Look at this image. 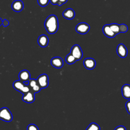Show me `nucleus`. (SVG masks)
I'll use <instances>...</instances> for the list:
<instances>
[{
	"instance_id": "f257e3e1",
	"label": "nucleus",
	"mask_w": 130,
	"mask_h": 130,
	"mask_svg": "<svg viewBox=\"0 0 130 130\" xmlns=\"http://www.w3.org/2000/svg\"><path fill=\"white\" fill-rule=\"evenodd\" d=\"M44 26L48 34L56 33L58 28V21L56 16L55 15H49L45 21Z\"/></svg>"
},
{
	"instance_id": "f03ea898",
	"label": "nucleus",
	"mask_w": 130,
	"mask_h": 130,
	"mask_svg": "<svg viewBox=\"0 0 130 130\" xmlns=\"http://www.w3.org/2000/svg\"><path fill=\"white\" fill-rule=\"evenodd\" d=\"M13 86L15 90L22 93L23 94L30 90L28 85L24 83L23 82L20 80L15 81L13 83Z\"/></svg>"
},
{
	"instance_id": "7ed1b4c3",
	"label": "nucleus",
	"mask_w": 130,
	"mask_h": 130,
	"mask_svg": "<svg viewBox=\"0 0 130 130\" xmlns=\"http://www.w3.org/2000/svg\"><path fill=\"white\" fill-rule=\"evenodd\" d=\"M0 119L6 122H10L12 120V114L8 108L3 107L0 109Z\"/></svg>"
},
{
	"instance_id": "20e7f679",
	"label": "nucleus",
	"mask_w": 130,
	"mask_h": 130,
	"mask_svg": "<svg viewBox=\"0 0 130 130\" xmlns=\"http://www.w3.org/2000/svg\"><path fill=\"white\" fill-rule=\"evenodd\" d=\"M70 53L77 60H80L83 56V52L80 46L78 45H74L71 49Z\"/></svg>"
},
{
	"instance_id": "39448f33",
	"label": "nucleus",
	"mask_w": 130,
	"mask_h": 130,
	"mask_svg": "<svg viewBox=\"0 0 130 130\" xmlns=\"http://www.w3.org/2000/svg\"><path fill=\"white\" fill-rule=\"evenodd\" d=\"M37 83L41 88H45L47 87L49 84L48 76L46 74L40 75L37 79Z\"/></svg>"
},
{
	"instance_id": "423d86ee",
	"label": "nucleus",
	"mask_w": 130,
	"mask_h": 130,
	"mask_svg": "<svg viewBox=\"0 0 130 130\" xmlns=\"http://www.w3.org/2000/svg\"><path fill=\"white\" fill-rule=\"evenodd\" d=\"M89 29L90 26L85 22H81L78 24L76 27V31L82 35L87 33L89 30Z\"/></svg>"
},
{
	"instance_id": "0eeeda50",
	"label": "nucleus",
	"mask_w": 130,
	"mask_h": 130,
	"mask_svg": "<svg viewBox=\"0 0 130 130\" xmlns=\"http://www.w3.org/2000/svg\"><path fill=\"white\" fill-rule=\"evenodd\" d=\"M22 100L23 102L27 103H31L34 102L35 100V93H34L32 91L29 90V91L23 94Z\"/></svg>"
},
{
	"instance_id": "6e6552de",
	"label": "nucleus",
	"mask_w": 130,
	"mask_h": 130,
	"mask_svg": "<svg viewBox=\"0 0 130 130\" xmlns=\"http://www.w3.org/2000/svg\"><path fill=\"white\" fill-rule=\"evenodd\" d=\"M11 8L14 11L19 12L21 11L24 8L23 3L21 0H15L12 3Z\"/></svg>"
},
{
	"instance_id": "1a4fd4ad",
	"label": "nucleus",
	"mask_w": 130,
	"mask_h": 130,
	"mask_svg": "<svg viewBox=\"0 0 130 130\" xmlns=\"http://www.w3.org/2000/svg\"><path fill=\"white\" fill-rule=\"evenodd\" d=\"M117 53L119 56L121 58H125L127 54V50L126 47L123 44H119L117 47Z\"/></svg>"
},
{
	"instance_id": "9d476101",
	"label": "nucleus",
	"mask_w": 130,
	"mask_h": 130,
	"mask_svg": "<svg viewBox=\"0 0 130 130\" xmlns=\"http://www.w3.org/2000/svg\"><path fill=\"white\" fill-rule=\"evenodd\" d=\"M85 68L88 70L93 69L96 66V61L92 58H86L83 61Z\"/></svg>"
},
{
	"instance_id": "9b49d317",
	"label": "nucleus",
	"mask_w": 130,
	"mask_h": 130,
	"mask_svg": "<svg viewBox=\"0 0 130 130\" xmlns=\"http://www.w3.org/2000/svg\"><path fill=\"white\" fill-rule=\"evenodd\" d=\"M51 64L53 67L57 69H60L63 66V61L60 57H54L51 59Z\"/></svg>"
},
{
	"instance_id": "f8f14e48",
	"label": "nucleus",
	"mask_w": 130,
	"mask_h": 130,
	"mask_svg": "<svg viewBox=\"0 0 130 130\" xmlns=\"http://www.w3.org/2000/svg\"><path fill=\"white\" fill-rule=\"evenodd\" d=\"M18 76L19 80L23 82H28L30 79V73L29 71L26 70H23L20 71Z\"/></svg>"
},
{
	"instance_id": "ddd939ff",
	"label": "nucleus",
	"mask_w": 130,
	"mask_h": 130,
	"mask_svg": "<svg viewBox=\"0 0 130 130\" xmlns=\"http://www.w3.org/2000/svg\"><path fill=\"white\" fill-rule=\"evenodd\" d=\"M49 42V39L48 37L45 35H40L38 39V43L40 46L42 47H46Z\"/></svg>"
},
{
	"instance_id": "4468645a",
	"label": "nucleus",
	"mask_w": 130,
	"mask_h": 130,
	"mask_svg": "<svg viewBox=\"0 0 130 130\" xmlns=\"http://www.w3.org/2000/svg\"><path fill=\"white\" fill-rule=\"evenodd\" d=\"M62 15L66 19L71 20L74 18L75 16V12L73 9L71 8H68L63 12Z\"/></svg>"
},
{
	"instance_id": "2eb2a0df",
	"label": "nucleus",
	"mask_w": 130,
	"mask_h": 130,
	"mask_svg": "<svg viewBox=\"0 0 130 130\" xmlns=\"http://www.w3.org/2000/svg\"><path fill=\"white\" fill-rule=\"evenodd\" d=\"M102 30L104 34L107 37L112 38H114L116 36V35L112 31V30L110 28L109 24L105 25L103 27Z\"/></svg>"
},
{
	"instance_id": "dca6fc26",
	"label": "nucleus",
	"mask_w": 130,
	"mask_h": 130,
	"mask_svg": "<svg viewBox=\"0 0 130 130\" xmlns=\"http://www.w3.org/2000/svg\"><path fill=\"white\" fill-rule=\"evenodd\" d=\"M122 95L126 99H130V85L126 84L122 86L121 88Z\"/></svg>"
},
{
	"instance_id": "f3484780",
	"label": "nucleus",
	"mask_w": 130,
	"mask_h": 130,
	"mask_svg": "<svg viewBox=\"0 0 130 130\" xmlns=\"http://www.w3.org/2000/svg\"><path fill=\"white\" fill-rule=\"evenodd\" d=\"M110 27L112 30V31L116 35L119 33L120 32V29H119V24L117 23H112L109 24Z\"/></svg>"
},
{
	"instance_id": "a211bd4d",
	"label": "nucleus",
	"mask_w": 130,
	"mask_h": 130,
	"mask_svg": "<svg viewBox=\"0 0 130 130\" xmlns=\"http://www.w3.org/2000/svg\"><path fill=\"white\" fill-rule=\"evenodd\" d=\"M65 59L66 62L69 64H73L77 61L76 59L71 53L69 54L66 56Z\"/></svg>"
},
{
	"instance_id": "6ab92c4d",
	"label": "nucleus",
	"mask_w": 130,
	"mask_h": 130,
	"mask_svg": "<svg viewBox=\"0 0 130 130\" xmlns=\"http://www.w3.org/2000/svg\"><path fill=\"white\" fill-rule=\"evenodd\" d=\"M86 130H100V126L96 123H91L86 128Z\"/></svg>"
},
{
	"instance_id": "aec40b11",
	"label": "nucleus",
	"mask_w": 130,
	"mask_h": 130,
	"mask_svg": "<svg viewBox=\"0 0 130 130\" xmlns=\"http://www.w3.org/2000/svg\"><path fill=\"white\" fill-rule=\"evenodd\" d=\"M119 29H120V32L124 33L127 31L128 27L125 24H119Z\"/></svg>"
},
{
	"instance_id": "412c9836",
	"label": "nucleus",
	"mask_w": 130,
	"mask_h": 130,
	"mask_svg": "<svg viewBox=\"0 0 130 130\" xmlns=\"http://www.w3.org/2000/svg\"><path fill=\"white\" fill-rule=\"evenodd\" d=\"M28 85L30 89L38 84L37 79H30V80L28 81Z\"/></svg>"
},
{
	"instance_id": "4be33fe9",
	"label": "nucleus",
	"mask_w": 130,
	"mask_h": 130,
	"mask_svg": "<svg viewBox=\"0 0 130 130\" xmlns=\"http://www.w3.org/2000/svg\"><path fill=\"white\" fill-rule=\"evenodd\" d=\"M42 88H41V87L39 86V85L38 84H37V85H36L35 86H34V87H32L30 89V90L32 91L34 93H38L39 92L41 89Z\"/></svg>"
},
{
	"instance_id": "5701e85b",
	"label": "nucleus",
	"mask_w": 130,
	"mask_h": 130,
	"mask_svg": "<svg viewBox=\"0 0 130 130\" xmlns=\"http://www.w3.org/2000/svg\"><path fill=\"white\" fill-rule=\"evenodd\" d=\"M37 1L38 4L41 7L46 6L50 2L49 0H37Z\"/></svg>"
},
{
	"instance_id": "b1692460",
	"label": "nucleus",
	"mask_w": 130,
	"mask_h": 130,
	"mask_svg": "<svg viewBox=\"0 0 130 130\" xmlns=\"http://www.w3.org/2000/svg\"><path fill=\"white\" fill-rule=\"evenodd\" d=\"M27 130H39V128L35 124L31 123L27 126Z\"/></svg>"
},
{
	"instance_id": "393cba45",
	"label": "nucleus",
	"mask_w": 130,
	"mask_h": 130,
	"mask_svg": "<svg viewBox=\"0 0 130 130\" xmlns=\"http://www.w3.org/2000/svg\"><path fill=\"white\" fill-rule=\"evenodd\" d=\"M125 107H126L127 112L130 114V100H129L126 102Z\"/></svg>"
},
{
	"instance_id": "a878e982",
	"label": "nucleus",
	"mask_w": 130,
	"mask_h": 130,
	"mask_svg": "<svg viewBox=\"0 0 130 130\" xmlns=\"http://www.w3.org/2000/svg\"><path fill=\"white\" fill-rule=\"evenodd\" d=\"M4 27H6L7 26H8L9 25V22L8 20H7L6 19H4L3 20V23H2Z\"/></svg>"
},
{
	"instance_id": "bb28decb",
	"label": "nucleus",
	"mask_w": 130,
	"mask_h": 130,
	"mask_svg": "<svg viewBox=\"0 0 130 130\" xmlns=\"http://www.w3.org/2000/svg\"><path fill=\"white\" fill-rule=\"evenodd\" d=\"M68 1V0H58V3H57V5H58L59 6H61V5H62L63 4L66 3Z\"/></svg>"
},
{
	"instance_id": "cd10ccee",
	"label": "nucleus",
	"mask_w": 130,
	"mask_h": 130,
	"mask_svg": "<svg viewBox=\"0 0 130 130\" xmlns=\"http://www.w3.org/2000/svg\"><path fill=\"white\" fill-rule=\"evenodd\" d=\"M114 130H126L125 126L122 125H119L117 126Z\"/></svg>"
},
{
	"instance_id": "c85d7f7f",
	"label": "nucleus",
	"mask_w": 130,
	"mask_h": 130,
	"mask_svg": "<svg viewBox=\"0 0 130 130\" xmlns=\"http://www.w3.org/2000/svg\"><path fill=\"white\" fill-rule=\"evenodd\" d=\"M50 2L53 5H57L58 2V0H49Z\"/></svg>"
},
{
	"instance_id": "c756f323",
	"label": "nucleus",
	"mask_w": 130,
	"mask_h": 130,
	"mask_svg": "<svg viewBox=\"0 0 130 130\" xmlns=\"http://www.w3.org/2000/svg\"><path fill=\"white\" fill-rule=\"evenodd\" d=\"M3 23V20L1 19V18H0V26Z\"/></svg>"
}]
</instances>
